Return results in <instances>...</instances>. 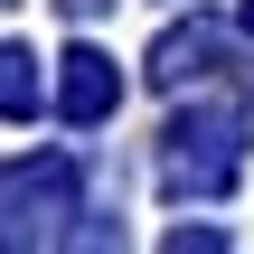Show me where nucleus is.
I'll list each match as a JSON object with an SVG mask.
<instances>
[{
  "label": "nucleus",
  "mask_w": 254,
  "mask_h": 254,
  "mask_svg": "<svg viewBox=\"0 0 254 254\" xmlns=\"http://www.w3.org/2000/svg\"><path fill=\"white\" fill-rule=\"evenodd\" d=\"M236 170H245V123H236V113L198 104V113H179V123H170V151H160L170 198H226V189H236Z\"/></svg>",
  "instance_id": "obj_1"
},
{
  "label": "nucleus",
  "mask_w": 254,
  "mask_h": 254,
  "mask_svg": "<svg viewBox=\"0 0 254 254\" xmlns=\"http://www.w3.org/2000/svg\"><path fill=\"white\" fill-rule=\"evenodd\" d=\"M75 217V160H9V245H38Z\"/></svg>",
  "instance_id": "obj_2"
},
{
  "label": "nucleus",
  "mask_w": 254,
  "mask_h": 254,
  "mask_svg": "<svg viewBox=\"0 0 254 254\" xmlns=\"http://www.w3.org/2000/svg\"><path fill=\"white\" fill-rule=\"evenodd\" d=\"M113 104H123L113 57H104V47H66V57H57V113H66V123H104Z\"/></svg>",
  "instance_id": "obj_3"
},
{
  "label": "nucleus",
  "mask_w": 254,
  "mask_h": 254,
  "mask_svg": "<svg viewBox=\"0 0 254 254\" xmlns=\"http://www.w3.org/2000/svg\"><path fill=\"white\" fill-rule=\"evenodd\" d=\"M198 75H217V19H189V28H170L160 47H151V85H198Z\"/></svg>",
  "instance_id": "obj_4"
},
{
  "label": "nucleus",
  "mask_w": 254,
  "mask_h": 254,
  "mask_svg": "<svg viewBox=\"0 0 254 254\" xmlns=\"http://www.w3.org/2000/svg\"><path fill=\"white\" fill-rule=\"evenodd\" d=\"M0 66H9V113H19V123H28V113H38V75H28V66H38V57H28V47H9V57H0Z\"/></svg>",
  "instance_id": "obj_5"
},
{
  "label": "nucleus",
  "mask_w": 254,
  "mask_h": 254,
  "mask_svg": "<svg viewBox=\"0 0 254 254\" xmlns=\"http://www.w3.org/2000/svg\"><path fill=\"white\" fill-rule=\"evenodd\" d=\"M57 9H66V19H94V9H113V0H57Z\"/></svg>",
  "instance_id": "obj_6"
},
{
  "label": "nucleus",
  "mask_w": 254,
  "mask_h": 254,
  "mask_svg": "<svg viewBox=\"0 0 254 254\" xmlns=\"http://www.w3.org/2000/svg\"><path fill=\"white\" fill-rule=\"evenodd\" d=\"M245 38H254V0H245Z\"/></svg>",
  "instance_id": "obj_7"
}]
</instances>
